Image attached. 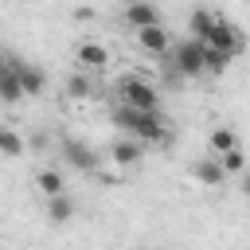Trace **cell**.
Wrapping results in <instances>:
<instances>
[{"instance_id":"cell-2","label":"cell","mask_w":250,"mask_h":250,"mask_svg":"<svg viewBox=\"0 0 250 250\" xmlns=\"http://www.w3.org/2000/svg\"><path fill=\"white\" fill-rule=\"evenodd\" d=\"M117 105H129V109H145V113H160V94L152 82L137 78V74H125L117 82Z\"/></svg>"},{"instance_id":"cell-7","label":"cell","mask_w":250,"mask_h":250,"mask_svg":"<svg viewBox=\"0 0 250 250\" xmlns=\"http://www.w3.org/2000/svg\"><path fill=\"white\" fill-rule=\"evenodd\" d=\"M141 156H145V145H141V141H133V137H121V141H113V145H109V160H113L117 168H137V164H141Z\"/></svg>"},{"instance_id":"cell-20","label":"cell","mask_w":250,"mask_h":250,"mask_svg":"<svg viewBox=\"0 0 250 250\" xmlns=\"http://www.w3.org/2000/svg\"><path fill=\"white\" fill-rule=\"evenodd\" d=\"M219 164H223V172H227V176H246V156H242V148L223 152V156H219Z\"/></svg>"},{"instance_id":"cell-21","label":"cell","mask_w":250,"mask_h":250,"mask_svg":"<svg viewBox=\"0 0 250 250\" xmlns=\"http://www.w3.org/2000/svg\"><path fill=\"white\" fill-rule=\"evenodd\" d=\"M242 191H246V195H250V172H246V176H242Z\"/></svg>"},{"instance_id":"cell-10","label":"cell","mask_w":250,"mask_h":250,"mask_svg":"<svg viewBox=\"0 0 250 250\" xmlns=\"http://www.w3.org/2000/svg\"><path fill=\"white\" fill-rule=\"evenodd\" d=\"M133 39H137V47L145 51V55H168V31L164 27H145V31H133Z\"/></svg>"},{"instance_id":"cell-13","label":"cell","mask_w":250,"mask_h":250,"mask_svg":"<svg viewBox=\"0 0 250 250\" xmlns=\"http://www.w3.org/2000/svg\"><path fill=\"white\" fill-rule=\"evenodd\" d=\"M35 188H39L47 199H55V195H66L62 172H55V168H43V172H35Z\"/></svg>"},{"instance_id":"cell-17","label":"cell","mask_w":250,"mask_h":250,"mask_svg":"<svg viewBox=\"0 0 250 250\" xmlns=\"http://www.w3.org/2000/svg\"><path fill=\"white\" fill-rule=\"evenodd\" d=\"M0 156H8V160H20L23 156V137L12 125H0Z\"/></svg>"},{"instance_id":"cell-1","label":"cell","mask_w":250,"mask_h":250,"mask_svg":"<svg viewBox=\"0 0 250 250\" xmlns=\"http://www.w3.org/2000/svg\"><path fill=\"white\" fill-rule=\"evenodd\" d=\"M113 125L125 129V137L141 141V145H168L172 133H168V121L160 113H145V109H129V105H117L113 109Z\"/></svg>"},{"instance_id":"cell-14","label":"cell","mask_w":250,"mask_h":250,"mask_svg":"<svg viewBox=\"0 0 250 250\" xmlns=\"http://www.w3.org/2000/svg\"><path fill=\"white\" fill-rule=\"evenodd\" d=\"M211 23H215V12H207V8H195L191 12V20H188V39H207V31H211Z\"/></svg>"},{"instance_id":"cell-12","label":"cell","mask_w":250,"mask_h":250,"mask_svg":"<svg viewBox=\"0 0 250 250\" xmlns=\"http://www.w3.org/2000/svg\"><path fill=\"white\" fill-rule=\"evenodd\" d=\"M207 148H211V156H223V152L238 148V137H234V129H227V125L211 129V133H207Z\"/></svg>"},{"instance_id":"cell-18","label":"cell","mask_w":250,"mask_h":250,"mask_svg":"<svg viewBox=\"0 0 250 250\" xmlns=\"http://www.w3.org/2000/svg\"><path fill=\"white\" fill-rule=\"evenodd\" d=\"M230 62H234V55L215 51V47H207V43H203V66H207V74H223Z\"/></svg>"},{"instance_id":"cell-11","label":"cell","mask_w":250,"mask_h":250,"mask_svg":"<svg viewBox=\"0 0 250 250\" xmlns=\"http://www.w3.org/2000/svg\"><path fill=\"white\" fill-rule=\"evenodd\" d=\"M62 156H66L78 172H94V168H98V156H94L82 141H62Z\"/></svg>"},{"instance_id":"cell-15","label":"cell","mask_w":250,"mask_h":250,"mask_svg":"<svg viewBox=\"0 0 250 250\" xmlns=\"http://www.w3.org/2000/svg\"><path fill=\"white\" fill-rule=\"evenodd\" d=\"M47 219L59 223V227L70 223V219H74V199H70V195H55V199H47Z\"/></svg>"},{"instance_id":"cell-4","label":"cell","mask_w":250,"mask_h":250,"mask_svg":"<svg viewBox=\"0 0 250 250\" xmlns=\"http://www.w3.org/2000/svg\"><path fill=\"white\" fill-rule=\"evenodd\" d=\"M203 43L215 47V51H227V55H242V47H246L242 31H238L230 20H223V16H215V23H211V31H207Z\"/></svg>"},{"instance_id":"cell-9","label":"cell","mask_w":250,"mask_h":250,"mask_svg":"<svg viewBox=\"0 0 250 250\" xmlns=\"http://www.w3.org/2000/svg\"><path fill=\"white\" fill-rule=\"evenodd\" d=\"M191 176H195V184H203V188H219V184L227 180L219 156H199V160L191 164Z\"/></svg>"},{"instance_id":"cell-8","label":"cell","mask_w":250,"mask_h":250,"mask_svg":"<svg viewBox=\"0 0 250 250\" xmlns=\"http://www.w3.org/2000/svg\"><path fill=\"white\" fill-rule=\"evenodd\" d=\"M16 78H20L23 94H31V98H39V94L47 90V74H43L35 62H23V59H16Z\"/></svg>"},{"instance_id":"cell-16","label":"cell","mask_w":250,"mask_h":250,"mask_svg":"<svg viewBox=\"0 0 250 250\" xmlns=\"http://www.w3.org/2000/svg\"><path fill=\"white\" fill-rule=\"evenodd\" d=\"M20 98H27V94H23V86H20V78H16V62H12V70L0 74V102H4V105H16Z\"/></svg>"},{"instance_id":"cell-19","label":"cell","mask_w":250,"mask_h":250,"mask_svg":"<svg viewBox=\"0 0 250 250\" xmlns=\"http://www.w3.org/2000/svg\"><path fill=\"white\" fill-rule=\"evenodd\" d=\"M66 94H70L74 102H86V98L94 94V82H90V74H86V70H78V74L66 82Z\"/></svg>"},{"instance_id":"cell-3","label":"cell","mask_w":250,"mask_h":250,"mask_svg":"<svg viewBox=\"0 0 250 250\" xmlns=\"http://www.w3.org/2000/svg\"><path fill=\"white\" fill-rule=\"evenodd\" d=\"M172 70H176L180 78H199V74H207V66H203V43H199V39L176 43V47H172Z\"/></svg>"},{"instance_id":"cell-6","label":"cell","mask_w":250,"mask_h":250,"mask_svg":"<svg viewBox=\"0 0 250 250\" xmlns=\"http://www.w3.org/2000/svg\"><path fill=\"white\" fill-rule=\"evenodd\" d=\"M74 62H78V70H86V74H98V70H105V66H109V47H105V43H94V39H86V43L74 51Z\"/></svg>"},{"instance_id":"cell-5","label":"cell","mask_w":250,"mask_h":250,"mask_svg":"<svg viewBox=\"0 0 250 250\" xmlns=\"http://www.w3.org/2000/svg\"><path fill=\"white\" fill-rule=\"evenodd\" d=\"M125 27L129 31H145V27H160V8L152 0H129L125 12H121Z\"/></svg>"}]
</instances>
